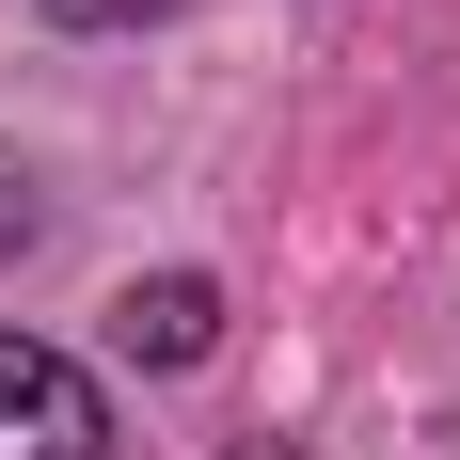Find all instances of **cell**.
Here are the masks:
<instances>
[{"label":"cell","mask_w":460,"mask_h":460,"mask_svg":"<svg viewBox=\"0 0 460 460\" xmlns=\"http://www.w3.org/2000/svg\"><path fill=\"white\" fill-rule=\"evenodd\" d=\"M0 460H111V397L48 333H0Z\"/></svg>","instance_id":"obj_1"},{"label":"cell","mask_w":460,"mask_h":460,"mask_svg":"<svg viewBox=\"0 0 460 460\" xmlns=\"http://www.w3.org/2000/svg\"><path fill=\"white\" fill-rule=\"evenodd\" d=\"M223 460H286V445H223Z\"/></svg>","instance_id":"obj_5"},{"label":"cell","mask_w":460,"mask_h":460,"mask_svg":"<svg viewBox=\"0 0 460 460\" xmlns=\"http://www.w3.org/2000/svg\"><path fill=\"white\" fill-rule=\"evenodd\" d=\"M64 32H128V16H175V0H48Z\"/></svg>","instance_id":"obj_4"},{"label":"cell","mask_w":460,"mask_h":460,"mask_svg":"<svg viewBox=\"0 0 460 460\" xmlns=\"http://www.w3.org/2000/svg\"><path fill=\"white\" fill-rule=\"evenodd\" d=\"M48 238V190H32V159H16V143H0V270H16V254H32Z\"/></svg>","instance_id":"obj_3"},{"label":"cell","mask_w":460,"mask_h":460,"mask_svg":"<svg viewBox=\"0 0 460 460\" xmlns=\"http://www.w3.org/2000/svg\"><path fill=\"white\" fill-rule=\"evenodd\" d=\"M111 349H128V366H207V349H223V286L207 270H143L128 302H111Z\"/></svg>","instance_id":"obj_2"}]
</instances>
